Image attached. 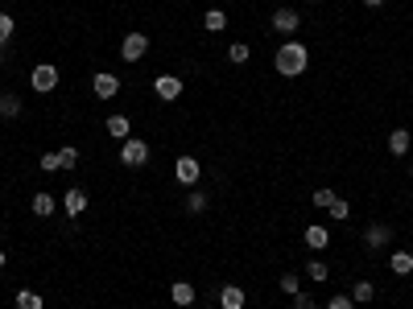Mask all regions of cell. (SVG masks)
I'll return each mask as SVG.
<instances>
[{
    "label": "cell",
    "instance_id": "6da1fadb",
    "mask_svg": "<svg viewBox=\"0 0 413 309\" xmlns=\"http://www.w3.org/2000/svg\"><path fill=\"white\" fill-rule=\"evenodd\" d=\"M273 66L277 75H285V79H298V75H306V66H310V54H306V42H289L281 45L273 54Z\"/></svg>",
    "mask_w": 413,
    "mask_h": 309
},
{
    "label": "cell",
    "instance_id": "7a4b0ae2",
    "mask_svg": "<svg viewBox=\"0 0 413 309\" xmlns=\"http://www.w3.org/2000/svg\"><path fill=\"white\" fill-rule=\"evenodd\" d=\"M149 161V144L140 140V136H129V140H120V165H129V169H140Z\"/></svg>",
    "mask_w": 413,
    "mask_h": 309
},
{
    "label": "cell",
    "instance_id": "3957f363",
    "mask_svg": "<svg viewBox=\"0 0 413 309\" xmlns=\"http://www.w3.org/2000/svg\"><path fill=\"white\" fill-rule=\"evenodd\" d=\"M29 87L50 95V91L58 87V66H54V62H38V66L29 70Z\"/></svg>",
    "mask_w": 413,
    "mask_h": 309
},
{
    "label": "cell",
    "instance_id": "277c9868",
    "mask_svg": "<svg viewBox=\"0 0 413 309\" xmlns=\"http://www.w3.org/2000/svg\"><path fill=\"white\" fill-rule=\"evenodd\" d=\"M174 177H178V186H198V177H203V161L198 157H178L174 161Z\"/></svg>",
    "mask_w": 413,
    "mask_h": 309
},
{
    "label": "cell",
    "instance_id": "5b68a950",
    "mask_svg": "<svg viewBox=\"0 0 413 309\" xmlns=\"http://www.w3.org/2000/svg\"><path fill=\"white\" fill-rule=\"evenodd\" d=\"M145 54H149V38H145L140 29L124 33V42H120V58H124V62H140Z\"/></svg>",
    "mask_w": 413,
    "mask_h": 309
},
{
    "label": "cell",
    "instance_id": "8992f818",
    "mask_svg": "<svg viewBox=\"0 0 413 309\" xmlns=\"http://www.w3.org/2000/svg\"><path fill=\"white\" fill-rule=\"evenodd\" d=\"M273 29L281 38H294L298 29H302V17H298V8H273Z\"/></svg>",
    "mask_w": 413,
    "mask_h": 309
},
{
    "label": "cell",
    "instance_id": "52a82bcc",
    "mask_svg": "<svg viewBox=\"0 0 413 309\" xmlns=\"http://www.w3.org/2000/svg\"><path fill=\"white\" fill-rule=\"evenodd\" d=\"M153 95H157L161 103H174V99L182 95V79H178V75H157V79H153Z\"/></svg>",
    "mask_w": 413,
    "mask_h": 309
},
{
    "label": "cell",
    "instance_id": "ba28073f",
    "mask_svg": "<svg viewBox=\"0 0 413 309\" xmlns=\"http://www.w3.org/2000/svg\"><path fill=\"white\" fill-rule=\"evenodd\" d=\"M92 91H95V99H116V95H120V75L99 70V75L92 79Z\"/></svg>",
    "mask_w": 413,
    "mask_h": 309
},
{
    "label": "cell",
    "instance_id": "9c48e42d",
    "mask_svg": "<svg viewBox=\"0 0 413 309\" xmlns=\"http://www.w3.org/2000/svg\"><path fill=\"white\" fill-rule=\"evenodd\" d=\"M364 243L372 248V252L389 248V243H393V227H389V223H372V227L364 231Z\"/></svg>",
    "mask_w": 413,
    "mask_h": 309
},
{
    "label": "cell",
    "instance_id": "30bf717a",
    "mask_svg": "<svg viewBox=\"0 0 413 309\" xmlns=\"http://www.w3.org/2000/svg\"><path fill=\"white\" fill-rule=\"evenodd\" d=\"M29 211H34V215H38V219H50V215H54V211H58V198H54V194H50V190H38V194H34V198H29Z\"/></svg>",
    "mask_w": 413,
    "mask_h": 309
},
{
    "label": "cell",
    "instance_id": "8fae6325",
    "mask_svg": "<svg viewBox=\"0 0 413 309\" xmlns=\"http://www.w3.org/2000/svg\"><path fill=\"white\" fill-rule=\"evenodd\" d=\"M62 211H66L71 219H79V215L87 211V190H66V194H62Z\"/></svg>",
    "mask_w": 413,
    "mask_h": 309
},
{
    "label": "cell",
    "instance_id": "7c38bea8",
    "mask_svg": "<svg viewBox=\"0 0 413 309\" xmlns=\"http://www.w3.org/2000/svg\"><path fill=\"white\" fill-rule=\"evenodd\" d=\"M219 306L224 309H244L248 306V293H244L240 285H224V289H219Z\"/></svg>",
    "mask_w": 413,
    "mask_h": 309
},
{
    "label": "cell",
    "instance_id": "4fadbf2b",
    "mask_svg": "<svg viewBox=\"0 0 413 309\" xmlns=\"http://www.w3.org/2000/svg\"><path fill=\"white\" fill-rule=\"evenodd\" d=\"M108 136H112V140H129V136H133V120H129L124 112L108 116Z\"/></svg>",
    "mask_w": 413,
    "mask_h": 309
},
{
    "label": "cell",
    "instance_id": "5bb4252c",
    "mask_svg": "<svg viewBox=\"0 0 413 309\" xmlns=\"http://www.w3.org/2000/svg\"><path fill=\"white\" fill-rule=\"evenodd\" d=\"M21 107H25V103H21V95H17V91H0V120H17V116H21Z\"/></svg>",
    "mask_w": 413,
    "mask_h": 309
},
{
    "label": "cell",
    "instance_id": "9a60e30c",
    "mask_svg": "<svg viewBox=\"0 0 413 309\" xmlns=\"http://www.w3.org/2000/svg\"><path fill=\"white\" fill-rule=\"evenodd\" d=\"M326 243H331V231H326L322 223H306V248H310V252H322Z\"/></svg>",
    "mask_w": 413,
    "mask_h": 309
},
{
    "label": "cell",
    "instance_id": "2e32d148",
    "mask_svg": "<svg viewBox=\"0 0 413 309\" xmlns=\"http://www.w3.org/2000/svg\"><path fill=\"white\" fill-rule=\"evenodd\" d=\"M170 297H174V306H194V285H190V280H174V285H170Z\"/></svg>",
    "mask_w": 413,
    "mask_h": 309
},
{
    "label": "cell",
    "instance_id": "e0dca14e",
    "mask_svg": "<svg viewBox=\"0 0 413 309\" xmlns=\"http://www.w3.org/2000/svg\"><path fill=\"white\" fill-rule=\"evenodd\" d=\"M389 268H393V276H410L413 272V252H405V248L393 252V256H389Z\"/></svg>",
    "mask_w": 413,
    "mask_h": 309
},
{
    "label": "cell",
    "instance_id": "ac0fdd59",
    "mask_svg": "<svg viewBox=\"0 0 413 309\" xmlns=\"http://www.w3.org/2000/svg\"><path fill=\"white\" fill-rule=\"evenodd\" d=\"M389 153L393 157H405L410 153V128H393L389 133Z\"/></svg>",
    "mask_w": 413,
    "mask_h": 309
},
{
    "label": "cell",
    "instance_id": "d6986e66",
    "mask_svg": "<svg viewBox=\"0 0 413 309\" xmlns=\"http://www.w3.org/2000/svg\"><path fill=\"white\" fill-rule=\"evenodd\" d=\"M203 25H207V33H224V29H228V13H224V8H207Z\"/></svg>",
    "mask_w": 413,
    "mask_h": 309
},
{
    "label": "cell",
    "instance_id": "ffe728a7",
    "mask_svg": "<svg viewBox=\"0 0 413 309\" xmlns=\"http://www.w3.org/2000/svg\"><path fill=\"white\" fill-rule=\"evenodd\" d=\"M203 211H207V194L190 186V190H186V215H203Z\"/></svg>",
    "mask_w": 413,
    "mask_h": 309
},
{
    "label": "cell",
    "instance_id": "44dd1931",
    "mask_svg": "<svg viewBox=\"0 0 413 309\" xmlns=\"http://www.w3.org/2000/svg\"><path fill=\"white\" fill-rule=\"evenodd\" d=\"M372 297H376V285H372V280H356V285H352V301H356V306H368Z\"/></svg>",
    "mask_w": 413,
    "mask_h": 309
},
{
    "label": "cell",
    "instance_id": "7402d4cb",
    "mask_svg": "<svg viewBox=\"0 0 413 309\" xmlns=\"http://www.w3.org/2000/svg\"><path fill=\"white\" fill-rule=\"evenodd\" d=\"M277 289H281L285 297H294V293H302V276H298V272H281V280H277Z\"/></svg>",
    "mask_w": 413,
    "mask_h": 309
},
{
    "label": "cell",
    "instance_id": "603a6c76",
    "mask_svg": "<svg viewBox=\"0 0 413 309\" xmlns=\"http://www.w3.org/2000/svg\"><path fill=\"white\" fill-rule=\"evenodd\" d=\"M306 276H310L314 285H322V280L331 276V268H326V260H319V256H314V260H306Z\"/></svg>",
    "mask_w": 413,
    "mask_h": 309
},
{
    "label": "cell",
    "instance_id": "cb8c5ba5",
    "mask_svg": "<svg viewBox=\"0 0 413 309\" xmlns=\"http://www.w3.org/2000/svg\"><path fill=\"white\" fill-rule=\"evenodd\" d=\"M17 309H42V293L21 289V293H17Z\"/></svg>",
    "mask_w": 413,
    "mask_h": 309
},
{
    "label": "cell",
    "instance_id": "d4e9b609",
    "mask_svg": "<svg viewBox=\"0 0 413 309\" xmlns=\"http://www.w3.org/2000/svg\"><path fill=\"white\" fill-rule=\"evenodd\" d=\"M248 58H252V50H248L244 42H231V45H228V62H236V66H244Z\"/></svg>",
    "mask_w": 413,
    "mask_h": 309
},
{
    "label": "cell",
    "instance_id": "484cf974",
    "mask_svg": "<svg viewBox=\"0 0 413 309\" xmlns=\"http://www.w3.org/2000/svg\"><path fill=\"white\" fill-rule=\"evenodd\" d=\"M58 165H62V169H75V165H79V149H75V144L58 149Z\"/></svg>",
    "mask_w": 413,
    "mask_h": 309
},
{
    "label": "cell",
    "instance_id": "4316f807",
    "mask_svg": "<svg viewBox=\"0 0 413 309\" xmlns=\"http://www.w3.org/2000/svg\"><path fill=\"white\" fill-rule=\"evenodd\" d=\"M326 211H331V219H335V223L352 219V202H343V198H335V202H331V206H326Z\"/></svg>",
    "mask_w": 413,
    "mask_h": 309
},
{
    "label": "cell",
    "instance_id": "83f0119b",
    "mask_svg": "<svg viewBox=\"0 0 413 309\" xmlns=\"http://www.w3.org/2000/svg\"><path fill=\"white\" fill-rule=\"evenodd\" d=\"M335 198H339V194H335V190H326V186H322V190H314V194H310V202H314L319 211H326V206H331Z\"/></svg>",
    "mask_w": 413,
    "mask_h": 309
},
{
    "label": "cell",
    "instance_id": "f1b7e54d",
    "mask_svg": "<svg viewBox=\"0 0 413 309\" xmlns=\"http://www.w3.org/2000/svg\"><path fill=\"white\" fill-rule=\"evenodd\" d=\"M13 29H17V21H13L8 13H0V45L13 42Z\"/></svg>",
    "mask_w": 413,
    "mask_h": 309
},
{
    "label": "cell",
    "instance_id": "f546056e",
    "mask_svg": "<svg viewBox=\"0 0 413 309\" xmlns=\"http://www.w3.org/2000/svg\"><path fill=\"white\" fill-rule=\"evenodd\" d=\"M326 309H356V301H352V293H335V297L326 301Z\"/></svg>",
    "mask_w": 413,
    "mask_h": 309
},
{
    "label": "cell",
    "instance_id": "4dcf8cb0",
    "mask_svg": "<svg viewBox=\"0 0 413 309\" xmlns=\"http://www.w3.org/2000/svg\"><path fill=\"white\" fill-rule=\"evenodd\" d=\"M54 169H62V165H58V149H54V153H42V174H54Z\"/></svg>",
    "mask_w": 413,
    "mask_h": 309
},
{
    "label": "cell",
    "instance_id": "1f68e13d",
    "mask_svg": "<svg viewBox=\"0 0 413 309\" xmlns=\"http://www.w3.org/2000/svg\"><path fill=\"white\" fill-rule=\"evenodd\" d=\"M294 309H319V306H314L310 293H294Z\"/></svg>",
    "mask_w": 413,
    "mask_h": 309
},
{
    "label": "cell",
    "instance_id": "d6a6232c",
    "mask_svg": "<svg viewBox=\"0 0 413 309\" xmlns=\"http://www.w3.org/2000/svg\"><path fill=\"white\" fill-rule=\"evenodd\" d=\"M368 8H380V4H384V0H364Z\"/></svg>",
    "mask_w": 413,
    "mask_h": 309
},
{
    "label": "cell",
    "instance_id": "836d02e7",
    "mask_svg": "<svg viewBox=\"0 0 413 309\" xmlns=\"http://www.w3.org/2000/svg\"><path fill=\"white\" fill-rule=\"evenodd\" d=\"M4 264H8V256H4V252H0V268H4Z\"/></svg>",
    "mask_w": 413,
    "mask_h": 309
},
{
    "label": "cell",
    "instance_id": "e575fe53",
    "mask_svg": "<svg viewBox=\"0 0 413 309\" xmlns=\"http://www.w3.org/2000/svg\"><path fill=\"white\" fill-rule=\"evenodd\" d=\"M310 4H319V0H310Z\"/></svg>",
    "mask_w": 413,
    "mask_h": 309
},
{
    "label": "cell",
    "instance_id": "d590c367",
    "mask_svg": "<svg viewBox=\"0 0 413 309\" xmlns=\"http://www.w3.org/2000/svg\"><path fill=\"white\" fill-rule=\"evenodd\" d=\"M410 177H413V169H410Z\"/></svg>",
    "mask_w": 413,
    "mask_h": 309
}]
</instances>
